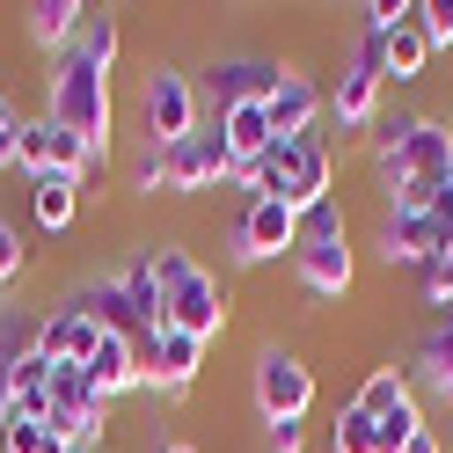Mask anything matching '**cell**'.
I'll list each match as a JSON object with an SVG mask.
<instances>
[{"label":"cell","instance_id":"cell-1","mask_svg":"<svg viewBox=\"0 0 453 453\" xmlns=\"http://www.w3.org/2000/svg\"><path fill=\"white\" fill-rule=\"evenodd\" d=\"M373 168L388 212H432V197L453 183V125L446 118H395L373 132Z\"/></svg>","mask_w":453,"mask_h":453},{"label":"cell","instance_id":"cell-2","mask_svg":"<svg viewBox=\"0 0 453 453\" xmlns=\"http://www.w3.org/2000/svg\"><path fill=\"white\" fill-rule=\"evenodd\" d=\"M234 183L249 197H286L293 212H315L336 197V154H329V139L322 132H307V139H271V147L234 168Z\"/></svg>","mask_w":453,"mask_h":453},{"label":"cell","instance_id":"cell-3","mask_svg":"<svg viewBox=\"0 0 453 453\" xmlns=\"http://www.w3.org/2000/svg\"><path fill=\"white\" fill-rule=\"evenodd\" d=\"M154 257V278H161V315H168V329H183V336H197V344H212V336H226V286L190 257L183 242H161V249H147Z\"/></svg>","mask_w":453,"mask_h":453},{"label":"cell","instance_id":"cell-4","mask_svg":"<svg viewBox=\"0 0 453 453\" xmlns=\"http://www.w3.org/2000/svg\"><path fill=\"white\" fill-rule=\"evenodd\" d=\"M44 118L73 132V139H96V147L110 154V118H118V103H110V73L96 59H81V51H66V59H51L44 73Z\"/></svg>","mask_w":453,"mask_h":453},{"label":"cell","instance_id":"cell-5","mask_svg":"<svg viewBox=\"0 0 453 453\" xmlns=\"http://www.w3.org/2000/svg\"><path fill=\"white\" fill-rule=\"evenodd\" d=\"M197 125H205V118H197L190 73L154 59L147 73H139V139H147V147H176V139H190Z\"/></svg>","mask_w":453,"mask_h":453},{"label":"cell","instance_id":"cell-6","mask_svg":"<svg viewBox=\"0 0 453 453\" xmlns=\"http://www.w3.org/2000/svg\"><path fill=\"white\" fill-rule=\"evenodd\" d=\"M249 395H257L264 424H307V410H315V365L286 344H264L257 373H249Z\"/></svg>","mask_w":453,"mask_h":453},{"label":"cell","instance_id":"cell-7","mask_svg":"<svg viewBox=\"0 0 453 453\" xmlns=\"http://www.w3.org/2000/svg\"><path fill=\"white\" fill-rule=\"evenodd\" d=\"M110 410H118V403H103L81 365H51V410H44V424H51L66 446H103Z\"/></svg>","mask_w":453,"mask_h":453},{"label":"cell","instance_id":"cell-8","mask_svg":"<svg viewBox=\"0 0 453 453\" xmlns=\"http://www.w3.org/2000/svg\"><path fill=\"white\" fill-rule=\"evenodd\" d=\"M380 88H388V66H380V37H358L351 59L336 66V96H329V118L344 132H365L380 118Z\"/></svg>","mask_w":453,"mask_h":453},{"label":"cell","instance_id":"cell-9","mask_svg":"<svg viewBox=\"0 0 453 453\" xmlns=\"http://www.w3.org/2000/svg\"><path fill=\"white\" fill-rule=\"evenodd\" d=\"M226 249H234V264H271V257H293L300 249V212L286 205V197H249L234 234H226Z\"/></svg>","mask_w":453,"mask_h":453},{"label":"cell","instance_id":"cell-10","mask_svg":"<svg viewBox=\"0 0 453 453\" xmlns=\"http://www.w3.org/2000/svg\"><path fill=\"white\" fill-rule=\"evenodd\" d=\"M161 161H168V190H176V197H197V190L234 183V154H226V132H219V125H197L190 139L161 147Z\"/></svg>","mask_w":453,"mask_h":453},{"label":"cell","instance_id":"cell-11","mask_svg":"<svg viewBox=\"0 0 453 453\" xmlns=\"http://www.w3.org/2000/svg\"><path fill=\"white\" fill-rule=\"evenodd\" d=\"M293 278H300L315 300H344V293H351V278H358V249H351V234L300 242V249H293Z\"/></svg>","mask_w":453,"mask_h":453},{"label":"cell","instance_id":"cell-12","mask_svg":"<svg viewBox=\"0 0 453 453\" xmlns=\"http://www.w3.org/2000/svg\"><path fill=\"white\" fill-rule=\"evenodd\" d=\"M197 365H205V344L183 336V329H161V336L139 344V373H147L154 395H190L197 388Z\"/></svg>","mask_w":453,"mask_h":453},{"label":"cell","instance_id":"cell-13","mask_svg":"<svg viewBox=\"0 0 453 453\" xmlns=\"http://www.w3.org/2000/svg\"><path fill=\"white\" fill-rule=\"evenodd\" d=\"M96 344H103V329H96V315H88L81 300L44 307V315H37V351H44L51 365H88Z\"/></svg>","mask_w":453,"mask_h":453},{"label":"cell","instance_id":"cell-14","mask_svg":"<svg viewBox=\"0 0 453 453\" xmlns=\"http://www.w3.org/2000/svg\"><path fill=\"white\" fill-rule=\"evenodd\" d=\"M264 110H271V132H278V139H307V132H322V118H329V96H322V88H315V81H307L300 66H286Z\"/></svg>","mask_w":453,"mask_h":453},{"label":"cell","instance_id":"cell-15","mask_svg":"<svg viewBox=\"0 0 453 453\" xmlns=\"http://www.w3.org/2000/svg\"><path fill=\"white\" fill-rule=\"evenodd\" d=\"M446 226L432 219V212H388L380 219V264H432V257H446Z\"/></svg>","mask_w":453,"mask_h":453},{"label":"cell","instance_id":"cell-16","mask_svg":"<svg viewBox=\"0 0 453 453\" xmlns=\"http://www.w3.org/2000/svg\"><path fill=\"white\" fill-rule=\"evenodd\" d=\"M88 0H30L22 8V30H30L37 51H51V59H66V51L81 44V30H88Z\"/></svg>","mask_w":453,"mask_h":453},{"label":"cell","instance_id":"cell-17","mask_svg":"<svg viewBox=\"0 0 453 453\" xmlns=\"http://www.w3.org/2000/svg\"><path fill=\"white\" fill-rule=\"evenodd\" d=\"M278 73L286 66H271V59H212V118L234 103H271Z\"/></svg>","mask_w":453,"mask_h":453},{"label":"cell","instance_id":"cell-18","mask_svg":"<svg viewBox=\"0 0 453 453\" xmlns=\"http://www.w3.org/2000/svg\"><path fill=\"white\" fill-rule=\"evenodd\" d=\"M81 373H88V388L103 395V403H118V395H139V388H147V373H139V344H132V336H103L96 358L81 365Z\"/></svg>","mask_w":453,"mask_h":453},{"label":"cell","instance_id":"cell-19","mask_svg":"<svg viewBox=\"0 0 453 453\" xmlns=\"http://www.w3.org/2000/svg\"><path fill=\"white\" fill-rule=\"evenodd\" d=\"M380 66H388V81H424V66H432V37H424V0H410V22L380 44Z\"/></svg>","mask_w":453,"mask_h":453},{"label":"cell","instance_id":"cell-20","mask_svg":"<svg viewBox=\"0 0 453 453\" xmlns=\"http://www.w3.org/2000/svg\"><path fill=\"white\" fill-rule=\"evenodd\" d=\"M219 132H226V154H234V168H249V161H257L264 147H271V110L264 103H234V110H219V118H212Z\"/></svg>","mask_w":453,"mask_h":453},{"label":"cell","instance_id":"cell-21","mask_svg":"<svg viewBox=\"0 0 453 453\" xmlns=\"http://www.w3.org/2000/svg\"><path fill=\"white\" fill-rule=\"evenodd\" d=\"M30 219L44 226V234H66V226L81 219V183H73V176H51V168H44V176L30 183Z\"/></svg>","mask_w":453,"mask_h":453},{"label":"cell","instance_id":"cell-22","mask_svg":"<svg viewBox=\"0 0 453 453\" xmlns=\"http://www.w3.org/2000/svg\"><path fill=\"white\" fill-rule=\"evenodd\" d=\"M351 403H358L365 417H395V410H410V403H417L410 365H373V373L358 380V395H351Z\"/></svg>","mask_w":453,"mask_h":453},{"label":"cell","instance_id":"cell-23","mask_svg":"<svg viewBox=\"0 0 453 453\" xmlns=\"http://www.w3.org/2000/svg\"><path fill=\"white\" fill-rule=\"evenodd\" d=\"M410 380H424L439 403H453V307L439 315V329L417 344V373H410Z\"/></svg>","mask_w":453,"mask_h":453},{"label":"cell","instance_id":"cell-24","mask_svg":"<svg viewBox=\"0 0 453 453\" xmlns=\"http://www.w3.org/2000/svg\"><path fill=\"white\" fill-rule=\"evenodd\" d=\"M110 278H118V286H125V300L139 307V322H147V329L161 336V329H168V315H161V278H154V257L139 249V257H132V264H118Z\"/></svg>","mask_w":453,"mask_h":453},{"label":"cell","instance_id":"cell-25","mask_svg":"<svg viewBox=\"0 0 453 453\" xmlns=\"http://www.w3.org/2000/svg\"><path fill=\"white\" fill-rule=\"evenodd\" d=\"M8 410H22V417H44V410H51V358H44V351H30V358L15 365Z\"/></svg>","mask_w":453,"mask_h":453},{"label":"cell","instance_id":"cell-26","mask_svg":"<svg viewBox=\"0 0 453 453\" xmlns=\"http://www.w3.org/2000/svg\"><path fill=\"white\" fill-rule=\"evenodd\" d=\"M0 453H66V439L51 432L44 417H22V410H8V424H0Z\"/></svg>","mask_w":453,"mask_h":453},{"label":"cell","instance_id":"cell-27","mask_svg":"<svg viewBox=\"0 0 453 453\" xmlns=\"http://www.w3.org/2000/svg\"><path fill=\"white\" fill-rule=\"evenodd\" d=\"M329 453H380V424L365 417L358 403H344L336 424H329Z\"/></svg>","mask_w":453,"mask_h":453},{"label":"cell","instance_id":"cell-28","mask_svg":"<svg viewBox=\"0 0 453 453\" xmlns=\"http://www.w3.org/2000/svg\"><path fill=\"white\" fill-rule=\"evenodd\" d=\"M15 168H22L30 183L51 168V118H22V132H15Z\"/></svg>","mask_w":453,"mask_h":453},{"label":"cell","instance_id":"cell-29","mask_svg":"<svg viewBox=\"0 0 453 453\" xmlns=\"http://www.w3.org/2000/svg\"><path fill=\"white\" fill-rule=\"evenodd\" d=\"M118 44H125L118 15H88V30H81V44H73V51H81V59H96V66L110 73V66H118Z\"/></svg>","mask_w":453,"mask_h":453},{"label":"cell","instance_id":"cell-30","mask_svg":"<svg viewBox=\"0 0 453 453\" xmlns=\"http://www.w3.org/2000/svg\"><path fill=\"white\" fill-rule=\"evenodd\" d=\"M125 176H132V190H139V197L168 190V161H161V147H147V139H139V154H132V168H125Z\"/></svg>","mask_w":453,"mask_h":453},{"label":"cell","instance_id":"cell-31","mask_svg":"<svg viewBox=\"0 0 453 453\" xmlns=\"http://www.w3.org/2000/svg\"><path fill=\"white\" fill-rule=\"evenodd\" d=\"M417 293H424V300H432L439 315H446V307H453V257H432V264H417Z\"/></svg>","mask_w":453,"mask_h":453},{"label":"cell","instance_id":"cell-32","mask_svg":"<svg viewBox=\"0 0 453 453\" xmlns=\"http://www.w3.org/2000/svg\"><path fill=\"white\" fill-rule=\"evenodd\" d=\"M22 264H30V249H22V234H15V219L0 212V293H8L15 278H22Z\"/></svg>","mask_w":453,"mask_h":453},{"label":"cell","instance_id":"cell-33","mask_svg":"<svg viewBox=\"0 0 453 453\" xmlns=\"http://www.w3.org/2000/svg\"><path fill=\"white\" fill-rule=\"evenodd\" d=\"M322 234H351V219H344V205H315V212H300V242H322Z\"/></svg>","mask_w":453,"mask_h":453},{"label":"cell","instance_id":"cell-34","mask_svg":"<svg viewBox=\"0 0 453 453\" xmlns=\"http://www.w3.org/2000/svg\"><path fill=\"white\" fill-rule=\"evenodd\" d=\"M424 37L432 51H453V0H424Z\"/></svg>","mask_w":453,"mask_h":453},{"label":"cell","instance_id":"cell-35","mask_svg":"<svg viewBox=\"0 0 453 453\" xmlns=\"http://www.w3.org/2000/svg\"><path fill=\"white\" fill-rule=\"evenodd\" d=\"M264 446L271 453H300L307 446V424H264Z\"/></svg>","mask_w":453,"mask_h":453},{"label":"cell","instance_id":"cell-36","mask_svg":"<svg viewBox=\"0 0 453 453\" xmlns=\"http://www.w3.org/2000/svg\"><path fill=\"white\" fill-rule=\"evenodd\" d=\"M15 132H22V118H15V103L0 96V168H15Z\"/></svg>","mask_w":453,"mask_h":453},{"label":"cell","instance_id":"cell-37","mask_svg":"<svg viewBox=\"0 0 453 453\" xmlns=\"http://www.w3.org/2000/svg\"><path fill=\"white\" fill-rule=\"evenodd\" d=\"M432 219H439V226H446V234H453V183H446V190L432 197Z\"/></svg>","mask_w":453,"mask_h":453},{"label":"cell","instance_id":"cell-38","mask_svg":"<svg viewBox=\"0 0 453 453\" xmlns=\"http://www.w3.org/2000/svg\"><path fill=\"white\" fill-rule=\"evenodd\" d=\"M403 453H446V446H439V432H432V424H424V432H417V439H410Z\"/></svg>","mask_w":453,"mask_h":453},{"label":"cell","instance_id":"cell-39","mask_svg":"<svg viewBox=\"0 0 453 453\" xmlns=\"http://www.w3.org/2000/svg\"><path fill=\"white\" fill-rule=\"evenodd\" d=\"M154 453H197V446H190V439H168V446H154Z\"/></svg>","mask_w":453,"mask_h":453},{"label":"cell","instance_id":"cell-40","mask_svg":"<svg viewBox=\"0 0 453 453\" xmlns=\"http://www.w3.org/2000/svg\"><path fill=\"white\" fill-rule=\"evenodd\" d=\"M66 453H103V446H66Z\"/></svg>","mask_w":453,"mask_h":453},{"label":"cell","instance_id":"cell-41","mask_svg":"<svg viewBox=\"0 0 453 453\" xmlns=\"http://www.w3.org/2000/svg\"><path fill=\"white\" fill-rule=\"evenodd\" d=\"M0 424H8V410H0Z\"/></svg>","mask_w":453,"mask_h":453}]
</instances>
